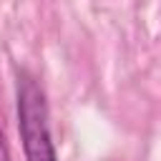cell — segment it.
I'll return each mask as SVG.
<instances>
[{"label":"cell","mask_w":161,"mask_h":161,"mask_svg":"<svg viewBox=\"0 0 161 161\" xmlns=\"http://www.w3.org/2000/svg\"><path fill=\"white\" fill-rule=\"evenodd\" d=\"M0 161H13L10 148H8V138H5V133H3V128H0Z\"/></svg>","instance_id":"cell-2"},{"label":"cell","mask_w":161,"mask_h":161,"mask_svg":"<svg viewBox=\"0 0 161 161\" xmlns=\"http://www.w3.org/2000/svg\"><path fill=\"white\" fill-rule=\"evenodd\" d=\"M15 101H18V131L25 161H58V151L50 133L48 101L40 83L28 70L18 73Z\"/></svg>","instance_id":"cell-1"}]
</instances>
